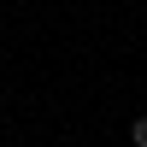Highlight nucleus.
I'll return each mask as SVG.
<instances>
[{"label":"nucleus","mask_w":147,"mask_h":147,"mask_svg":"<svg viewBox=\"0 0 147 147\" xmlns=\"http://www.w3.org/2000/svg\"><path fill=\"white\" fill-rule=\"evenodd\" d=\"M129 141H136V147H147V118H136V124H129Z\"/></svg>","instance_id":"obj_1"}]
</instances>
